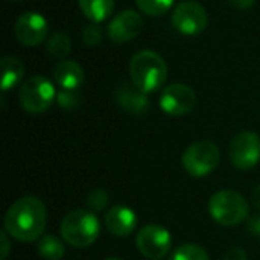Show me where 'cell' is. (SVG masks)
<instances>
[{"mask_svg":"<svg viewBox=\"0 0 260 260\" xmlns=\"http://www.w3.org/2000/svg\"><path fill=\"white\" fill-rule=\"evenodd\" d=\"M47 222V210L43 201L37 197H23L17 200L6 212L5 230L20 242L37 241Z\"/></svg>","mask_w":260,"mask_h":260,"instance_id":"obj_1","label":"cell"},{"mask_svg":"<svg viewBox=\"0 0 260 260\" xmlns=\"http://www.w3.org/2000/svg\"><path fill=\"white\" fill-rule=\"evenodd\" d=\"M131 82L143 93H154L168 79V66L161 55L154 50H140L129 61Z\"/></svg>","mask_w":260,"mask_h":260,"instance_id":"obj_2","label":"cell"},{"mask_svg":"<svg viewBox=\"0 0 260 260\" xmlns=\"http://www.w3.org/2000/svg\"><path fill=\"white\" fill-rule=\"evenodd\" d=\"M59 230L62 239L69 245L75 248H85L99 238L101 224L93 212L78 209L64 216Z\"/></svg>","mask_w":260,"mask_h":260,"instance_id":"obj_3","label":"cell"},{"mask_svg":"<svg viewBox=\"0 0 260 260\" xmlns=\"http://www.w3.org/2000/svg\"><path fill=\"white\" fill-rule=\"evenodd\" d=\"M207 209L210 216L224 227L239 225L250 212L247 200L235 190H219L213 193Z\"/></svg>","mask_w":260,"mask_h":260,"instance_id":"obj_4","label":"cell"},{"mask_svg":"<svg viewBox=\"0 0 260 260\" xmlns=\"http://www.w3.org/2000/svg\"><path fill=\"white\" fill-rule=\"evenodd\" d=\"M20 105L29 114H41L47 111L56 99L53 84L41 75L30 76L20 87Z\"/></svg>","mask_w":260,"mask_h":260,"instance_id":"obj_5","label":"cell"},{"mask_svg":"<svg viewBox=\"0 0 260 260\" xmlns=\"http://www.w3.org/2000/svg\"><path fill=\"white\" fill-rule=\"evenodd\" d=\"M219 161V148L210 140H200L192 143L181 157L184 171L193 178H203L210 175L218 168Z\"/></svg>","mask_w":260,"mask_h":260,"instance_id":"obj_6","label":"cell"},{"mask_svg":"<svg viewBox=\"0 0 260 260\" xmlns=\"http://www.w3.org/2000/svg\"><path fill=\"white\" fill-rule=\"evenodd\" d=\"M171 21L180 34L195 37L206 30L209 24V15L201 3L195 0H184L172 11Z\"/></svg>","mask_w":260,"mask_h":260,"instance_id":"obj_7","label":"cell"},{"mask_svg":"<svg viewBox=\"0 0 260 260\" xmlns=\"http://www.w3.org/2000/svg\"><path fill=\"white\" fill-rule=\"evenodd\" d=\"M136 244L139 251L151 260L163 259L172 247L171 233L157 224H148L137 233Z\"/></svg>","mask_w":260,"mask_h":260,"instance_id":"obj_8","label":"cell"},{"mask_svg":"<svg viewBox=\"0 0 260 260\" xmlns=\"http://www.w3.org/2000/svg\"><path fill=\"white\" fill-rule=\"evenodd\" d=\"M197 107V94L186 84L174 82L163 88L160 94V108L172 117H181L193 111Z\"/></svg>","mask_w":260,"mask_h":260,"instance_id":"obj_9","label":"cell"},{"mask_svg":"<svg viewBox=\"0 0 260 260\" xmlns=\"http://www.w3.org/2000/svg\"><path fill=\"white\" fill-rule=\"evenodd\" d=\"M229 155L238 169L247 171L257 166L260 161V136L253 131L239 133L230 143Z\"/></svg>","mask_w":260,"mask_h":260,"instance_id":"obj_10","label":"cell"},{"mask_svg":"<svg viewBox=\"0 0 260 260\" xmlns=\"http://www.w3.org/2000/svg\"><path fill=\"white\" fill-rule=\"evenodd\" d=\"M49 34V23L40 12H24L14 24L15 38L27 47H35L41 44Z\"/></svg>","mask_w":260,"mask_h":260,"instance_id":"obj_11","label":"cell"},{"mask_svg":"<svg viewBox=\"0 0 260 260\" xmlns=\"http://www.w3.org/2000/svg\"><path fill=\"white\" fill-rule=\"evenodd\" d=\"M142 29H143L142 15L134 9H125L110 20L107 26V35L110 41L116 44H123L134 40L142 32Z\"/></svg>","mask_w":260,"mask_h":260,"instance_id":"obj_12","label":"cell"},{"mask_svg":"<svg viewBox=\"0 0 260 260\" xmlns=\"http://www.w3.org/2000/svg\"><path fill=\"white\" fill-rule=\"evenodd\" d=\"M105 225L111 235L117 238H126L137 227L136 212L126 206H114L105 215Z\"/></svg>","mask_w":260,"mask_h":260,"instance_id":"obj_13","label":"cell"},{"mask_svg":"<svg viewBox=\"0 0 260 260\" xmlns=\"http://www.w3.org/2000/svg\"><path fill=\"white\" fill-rule=\"evenodd\" d=\"M116 101L122 110L133 116H143L149 111V99L146 93L139 90L133 82L122 84L116 91Z\"/></svg>","mask_w":260,"mask_h":260,"instance_id":"obj_14","label":"cell"},{"mask_svg":"<svg viewBox=\"0 0 260 260\" xmlns=\"http://www.w3.org/2000/svg\"><path fill=\"white\" fill-rule=\"evenodd\" d=\"M53 78L62 90H78L85 79L81 64L72 59H62L53 70Z\"/></svg>","mask_w":260,"mask_h":260,"instance_id":"obj_15","label":"cell"},{"mask_svg":"<svg viewBox=\"0 0 260 260\" xmlns=\"http://www.w3.org/2000/svg\"><path fill=\"white\" fill-rule=\"evenodd\" d=\"M2 66V90L8 91L21 82L24 76V64L14 55H6L0 61Z\"/></svg>","mask_w":260,"mask_h":260,"instance_id":"obj_16","label":"cell"},{"mask_svg":"<svg viewBox=\"0 0 260 260\" xmlns=\"http://www.w3.org/2000/svg\"><path fill=\"white\" fill-rule=\"evenodd\" d=\"M79 9L91 23H101L110 18L114 11V0H78Z\"/></svg>","mask_w":260,"mask_h":260,"instance_id":"obj_17","label":"cell"},{"mask_svg":"<svg viewBox=\"0 0 260 260\" xmlns=\"http://www.w3.org/2000/svg\"><path fill=\"white\" fill-rule=\"evenodd\" d=\"M38 253L44 260H61L66 248L59 238L55 235H46L38 242Z\"/></svg>","mask_w":260,"mask_h":260,"instance_id":"obj_18","label":"cell"},{"mask_svg":"<svg viewBox=\"0 0 260 260\" xmlns=\"http://www.w3.org/2000/svg\"><path fill=\"white\" fill-rule=\"evenodd\" d=\"M72 49L70 38L66 32H55L47 41V52L56 59H64Z\"/></svg>","mask_w":260,"mask_h":260,"instance_id":"obj_19","label":"cell"},{"mask_svg":"<svg viewBox=\"0 0 260 260\" xmlns=\"http://www.w3.org/2000/svg\"><path fill=\"white\" fill-rule=\"evenodd\" d=\"M174 3L175 0H136L137 8L149 17L165 15L174 6Z\"/></svg>","mask_w":260,"mask_h":260,"instance_id":"obj_20","label":"cell"},{"mask_svg":"<svg viewBox=\"0 0 260 260\" xmlns=\"http://www.w3.org/2000/svg\"><path fill=\"white\" fill-rule=\"evenodd\" d=\"M171 260H210L207 251L197 244H183L171 256Z\"/></svg>","mask_w":260,"mask_h":260,"instance_id":"obj_21","label":"cell"},{"mask_svg":"<svg viewBox=\"0 0 260 260\" xmlns=\"http://www.w3.org/2000/svg\"><path fill=\"white\" fill-rule=\"evenodd\" d=\"M108 206V193L104 189H94L87 195V207L94 212H102Z\"/></svg>","mask_w":260,"mask_h":260,"instance_id":"obj_22","label":"cell"},{"mask_svg":"<svg viewBox=\"0 0 260 260\" xmlns=\"http://www.w3.org/2000/svg\"><path fill=\"white\" fill-rule=\"evenodd\" d=\"M56 102L64 110H75L81 105V94L78 90H61L56 94Z\"/></svg>","mask_w":260,"mask_h":260,"instance_id":"obj_23","label":"cell"},{"mask_svg":"<svg viewBox=\"0 0 260 260\" xmlns=\"http://www.w3.org/2000/svg\"><path fill=\"white\" fill-rule=\"evenodd\" d=\"M82 41L88 46V47H94L96 44H99L102 41V30L96 23L87 24L82 29Z\"/></svg>","mask_w":260,"mask_h":260,"instance_id":"obj_24","label":"cell"},{"mask_svg":"<svg viewBox=\"0 0 260 260\" xmlns=\"http://www.w3.org/2000/svg\"><path fill=\"white\" fill-rule=\"evenodd\" d=\"M247 229H248V232H250V235H251L253 238L260 239V216H254V218L248 219Z\"/></svg>","mask_w":260,"mask_h":260,"instance_id":"obj_25","label":"cell"},{"mask_svg":"<svg viewBox=\"0 0 260 260\" xmlns=\"http://www.w3.org/2000/svg\"><path fill=\"white\" fill-rule=\"evenodd\" d=\"M224 260H248V257H247V253L242 248H230L225 253Z\"/></svg>","mask_w":260,"mask_h":260,"instance_id":"obj_26","label":"cell"},{"mask_svg":"<svg viewBox=\"0 0 260 260\" xmlns=\"http://www.w3.org/2000/svg\"><path fill=\"white\" fill-rule=\"evenodd\" d=\"M0 241H2V248H0V260H6L9 251H11V245H9V239L8 235L5 232L0 233Z\"/></svg>","mask_w":260,"mask_h":260,"instance_id":"obj_27","label":"cell"},{"mask_svg":"<svg viewBox=\"0 0 260 260\" xmlns=\"http://www.w3.org/2000/svg\"><path fill=\"white\" fill-rule=\"evenodd\" d=\"M256 0H229V3L238 9V11H245V9H250L253 5H254Z\"/></svg>","mask_w":260,"mask_h":260,"instance_id":"obj_28","label":"cell"},{"mask_svg":"<svg viewBox=\"0 0 260 260\" xmlns=\"http://www.w3.org/2000/svg\"><path fill=\"white\" fill-rule=\"evenodd\" d=\"M251 201H253V206L260 210V184L253 190V193H251Z\"/></svg>","mask_w":260,"mask_h":260,"instance_id":"obj_29","label":"cell"},{"mask_svg":"<svg viewBox=\"0 0 260 260\" xmlns=\"http://www.w3.org/2000/svg\"><path fill=\"white\" fill-rule=\"evenodd\" d=\"M104 260H122V259H119V257H107V259H104Z\"/></svg>","mask_w":260,"mask_h":260,"instance_id":"obj_30","label":"cell"},{"mask_svg":"<svg viewBox=\"0 0 260 260\" xmlns=\"http://www.w3.org/2000/svg\"><path fill=\"white\" fill-rule=\"evenodd\" d=\"M12 2H20V0H12Z\"/></svg>","mask_w":260,"mask_h":260,"instance_id":"obj_31","label":"cell"}]
</instances>
